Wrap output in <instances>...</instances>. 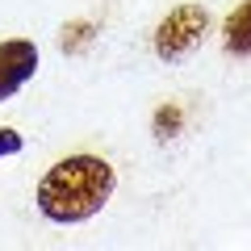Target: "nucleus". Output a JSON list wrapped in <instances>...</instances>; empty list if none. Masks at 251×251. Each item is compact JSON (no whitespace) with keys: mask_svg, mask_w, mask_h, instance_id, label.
I'll list each match as a JSON object with an SVG mask.
<instances>
[{"mask_svg":"<svg viewBox=\"0 0 251 251\" xmlns=\"http://www.w3.org/2000/svg\"><path fill=\"white\" fill-rule=\"evenodd\" d=\"M113 188H117V172L109 159H100V155H67L54 168H46V176L38 180L34 205L54 226H80L109 205Z\"/></svg>","mask_w":251,"mask_h":251,"instance_id":"1","label":"nucleus"},{"mask_svg":"<svg viewBox=\"0 0 251 251\" xmlns=\"http://www.w3.org/2000/svg\"><path fill=\"white\" fill-rule=\"evenodd\" d=\"M209 34V9L201 4H180L155 25V54L163 63H180L201 46V38Z\"/></svg>","mask_w":251,"mask_h":251,"instance_id":"2","label":"nucleus"},{"mask_svg":"<svg viewBox=\"0 0 251 251\" xmlns=\"http://www.w3.org/2000/svg\"><path fill=\"white\" fill-rule=\"evenodd\" d=\"M38 72V46L29 38H9L0 42V100L17 97Z\"/></svg>","mask_w":251,"mask_h":251,"instance_id":"3","label":"nucleus"},{"mask_svg":"<svg viewBox=\"0 0 251 251\" xmlns=\"http://www.w3.org/2000/svg\"><path fill=\"white\" fill-rule=\"evenodd\" d=\"M222 50L234 59H251V0H243L239 9L226 17L222 25Z\"/></svg>","mask_w":251,"mask_h":251,"instance_id":"4","label":"nucleus"},{"mask_svg":"<svg viewBox=\"0 0 251 251\" xmlns=\"http://www.w3.org/2000/svg\"><path fill=\"white\" fill-rule=\"evenodd\" d=\"M88 42H92V25H88V21H75V25L63 29V50H67V54L84 50Z\"/></svg>","mask_w":251,"mask_h":251,"instance_id":"5","label":"nucleus"},{"mask_svg":"<svg viewBox=\"0 0 251 251\" xmlns=\"http://www.w3.org/2000/svg\"><path fill=\"white\" fill-rule=\"evenodd\" d=\"M180 130V109L172 105V109H159V113H155V134L159 138H172Z\"/></svg>","mask_w":251,"mask_h":251,"instance_id":"6","label":"nucleus"},{"mask_svg":"<svg viewBox=\"0 0 251 251\" xmlns=\"http://www.w3.org/2000/svg\"><path fill=\"white\" fill-rule=\"evenodd\" d=\"M21 147H25V143H21L17 130H0V155H17Z\"/></svg>","mask_w":251,"mask_h":251,"instance_id":"7","label":"nucleus"}]
</instances>
